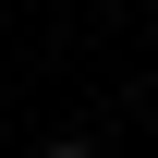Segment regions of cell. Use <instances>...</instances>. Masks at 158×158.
I'll return each mask as SVG.
<instances>
[{
  "instance_id": "1",
  "label": "cell",
  "mask_w": 158,
  "mask_h": 158,
  "mask_svg": "<svg viewBox=\"0 0 158 158\" xmlns=\"http://www.w3.org/2000/svg\"><path fill=\"white\" fill-rule=\"evenodd\" d=\"M49 158H98V146H49Z\"/></svg>"
}]
</instances>
